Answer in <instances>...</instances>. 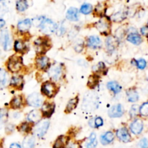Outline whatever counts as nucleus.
<instances>
[{"mask_svg":"<svg viewBox=\"0 0 148 148\" xmlns=\"http://www.w3.org/2000/svg\"><path fill=\"white\" fill-rule=\"evenodd\" d=\"M130 131L132 134H135V135H139L142 133L144 129V124L143 121L140 119H137L134 120L130 124Z\"/></svg>","mask_w":148,"mask_h":148,"instance_id":"10","label":"nucleus"},{"mask_svg":"<svg viewBox=\"0 0 148 148\" xmlns=\"http://www.w3.org/2000/svg\"><path fill=\"white\" fill-rule=\"evenodd\" d=\"M54 110L55 104L53 103H44L41 108L42 115L44 117L49 118V117L51 116V115L54 112Z\"/></svg>","mask_w":148,"mask_h":148,"instance_id":"15","label":"nucleus"},{"mask_svg":"<svg viewBox=\"0 0 148 148\" xmlns=\"http://www.w3.org/2000/svg\"><path fill=\"white\" fill-rule=\"evenodd\" d=\"M14 130V126L12 124H9L8 126H7L6 127V132H7V134H10V133L12 132Z\"/></svg>","mask_w":148,"mask_h":148,"instance_id":"50","label":"nucleus"},{"mask_svg":"<svg viewBox=\"0 0 148 148\" xmlns=\"http://www.w3.org/2000/svg\"><path fill=\"white\" fill-rule=\"evenodd\" d=\"M136 66L140 69H145L147 66V62L144 59H140L136 61Z\"/></svg>","mask_w":148,"mask_h":148,"instance_id":"43","label":"nucleus"},{"mask_svg":"<svg viewBox=\"0 0 148 148\" xmlns=\"http://www.w3.org/2000/svg\"><path fill=\"white\" fill-rule=\"evenodd\" d=\"M14 49L17 53H23L26 50V45L23 40H17L14 42Z\"/></svg>","mask_w":148,"mask_h":148,"instance_id":"31","label":"nucleus"},{"mask_svg":"<svg viewBox=\"0 0 148 148\" xmlns=\"http://www.w3.org/2000/svg\"><path fill=\"white\" fill-rule=\"evenodd\" d=\"M124 114V107L120 103L113 106L109 108L108 111V114L111 118H119L121 117Z\"/></svg>","mask_w":148,"mask_h":148,"instance_id":"9","label":"nucleus"},{"mask_svg":"<svg viewBox=\"0 0 148 148\" xmlns=\"http://www.w3.org/2000/svg\"><path fill=\"white\" fill-rule=\"evenodd\" d=\"M69 142L68 136H60L56 139L53 145V148H66Z\"/></svg>","mask_w":148,"mask_h":148,"instance_id":"17","label":"nucleus"},{"mask_svg":"<svg viewBox=\"0 0 148 148\" xmlns=\"http://www.w3.org/2000/svg\"><path fill=\"white\" fill-rule=\"evenodd\" d=\"M0 44L4 51L10 50L11 48V38L8 30L4 29L0 35Z\"/></svg>","mask_w":148,"mask_h":148,"instance_id":"7","label":"nucleus"},{"mask_svg":"<svg viewBox=\"0 0 148 148\" xmlns=\"http://www.w3.org/2000/svg\"><path fill=\"white\" fill-rule=\"evenodd\" d=\"M7 11H8V8H7V6L6 5L5 2L0 1V17L4 15Z\"/></svg>","mask_w":148,"mask_h":148,"instance_id":"44","label":"nucleus"},{"mask_svg":"<svg viewBox=\"0 0 148 148\" xmlns=\"http://www.w3.org/2000/svg\"><path fill=\"white\" fill-rule=\"evenodd\" d=\"M27 103L30 106L38 108L42 105L43 98L40 94L38 93V92H33L28 95V97L27 98Z\"/></svg>","mask_w":148,"mask_h":148,"instance_id":"8","label":"nucleus"},{"mask_svg":"<svg viewBox=\"0 0 148 148\" xmlns=\"http://www.w3.org/2000/svg\"><path fill=\"white\" fill-rule=\"evenodd\" d=\"M127 100L130 103H135L139 100V94L134 88H130L127 90Z\"/></svg>","mask_w":148,"mask_h":148,"instance_id":"25","label":"nucleus"},{"mask_svg":"<svg viewBox=\"0 0 148 148\" xmlns=\"http://www.w3.org/2000/svg\"><path fill=\"white\" fill-rule=\"evenodd\" d=\"M41 92L49 98H51L57 93V88L54 82L46 81L42 85Z\"/></svg>","mask_w":148,"mask_h":148,"instance_id":"5","label":"nucleus"},{"mask_svg":"<svg viewBox=\"0 0 148 148\" xmlns=\"http://www.w3.org/2000/svg\"><path fill=\"white\" fill-rule=\"evenodd\" d=\"M31 20L30 19H25V20L20 21L17 24V29L19 31L24 33V32L27 31L31 27Z\"/></svg>","mask_w":148,"mask_h":148,"instance_id":"23","label":"nucleus"},{"mask_svg":"<svg viewBox=\"0 0 148 148\" xmlns=\"http://www.w3.org/2000/svg\"><path fill=\"white\" fill-rule=\"evenodd\" d=\"M23 148H34L35 147V139L33 136L28 135L24 139L23 142Z\"/></svg>","mask_w":148,"mask_h":148,"instance_id":"28","label":"nucleus"},{"mask_svg":"<svg viewBox=\"0 0 148 148\" xmlns=\"http://www.w3.org/2000/svg\"><path fill=\"white\" fill-rule=\"evenodd\" d=\"M49 125H50V122L48 120L39 121L34 129V134L36 137L41 138L45 135L46 132L49 130Z\"/></svg>","mask_w":148,"mask_h":148,"instance_id":"6","label":"nucleus"},{"mask_svg":"<svg viewBox=\"0 0 148 148\" xmlns=\"http://www.w3.org/2000/svg\"><path fill=\"white\" fill-rule=\"evenodd\" d=\"M106 5L104 3L100 2L96 5L95 8V14L99 17H103V14L106 12Z\"/></svg>","mask_w":148,"mask_h":148,"instance_id":"35","label":"nucleus"},{"mask_svg":"<svg viewBox=\"0 0 148 148\" xmlns=\"http://www.w3.org/2000/svg\"><path fill=\"white\" fill-rule=\"evenodd\" d=\"M116 137L123 143H130L132 140L131 134L126 127H121L116 131Z\"/></svg>","mask_w":148,"mask_h":148,"instance_id":"11","label":"nucleus"},{"mask_svg":"<svg viewBox=\"0 0 148 148\" xmlns=\"http://www.w3.org/2000/svg\"><path fill=\"white\" fill-rule=\"evenodd\" d=\"M139 109H140V107L137 105H133L132 106L131 109L130 111V116L131 118H134V117L137 116L138 115L139 113Z\"/></svg>","mask_w":148,"mask_h":148,"instance_id":"42","label":"nucleus"},{"mask_svg":"<svg viewBox=\"0 0 148 148\" xmlns=\"http://www.w3.org/2000/svg\"><path fill=\"white\" fill-rule=\"evenodd\" d=\"M107 88L112 91L114 94H118L121 92V86L116 81H110L107 83Z\"/></svg>","mask_w":148,"mask_h":148,"instance_id":"26","label":"nucleus"},{"mask_svg":"<svg viewBox=\"0 0 148 148\" xmlns=\"http://www.w3.org/2000/svg\"><path fill=\"white\" fill-rule=\"evenodd\" d=\"M63 73V69L61 65H53L49 68V74L51 78L54 80H58L61 78Z\"/></svg>","mask_w":148,"mask_h":148,"instance_id":"13","label":"nucleus"},{"mask_svg":"<svg viewBox=\"0 0 148 148\" xmlns=\"http://www.w3.org/2000/svg\"><path fill=\"white\" fill-rule=\"evenodd\" d=\"M140 33H141V34L143 36L148 38V25H145L144 27H141V29H140Z\"/></svg>","mask_w":148,"mask_h":148,"instance_id":"48","label":"nucleus"},{"mask_svg":"<svg viewBox=\"0 0 148 148\" xmlns=\"http://www.w3.org/2000/svg\"><path fill=\"white\" fill-rule=\"evenodd\" d=\"M69 148H81V145L79 142H72L69 144Z\"/></svg>","mask_w":148,"mask_h":148,"instance_id":"49","label":"nucleus"},{"mask_svg":"<svg viewBox=\"0 0 148 148\" xmlns=\"http://www.w3.org/2000/svg\"><path fill=\"white\" fill-rule=\"evenodd\" d=\"M0 54H1V51H0Z\"/></svg>","mask_w":148,"mask_h":148,"instance_id":"54","label":"nucleus"},{"mask_svg":"<svg viewBox=\"0 0 148 148\" xmlns=\"http://www.w3.org/2000/svg\"><path fill=\"white\" fill-rule=\"evenodd\" d=\"M23 66V59L20 56L13 55L7 62V67L11 72H17Z\"/></svg>","mask_w":148,"mask_h":148,"instance_id":"2","label":"nucleus"},{"mask_svg":"<svg viewBox=\"0 0 148 148\" xmlns=\"http://www.w3.org/2000/svg\"><path fill=\"white\" fill-rule=\"evenodd\" d=\"M35 46L37 53H44L45 51L47 50V47L49 46L48 40L45 38H39L35 41Z\"/></svg>","mask_w":148,"mask_h":148,"instance_id":"14","label":"nucleus"},{"mask_svg":"<svg viewBox=\"0 0 148 148\" xmlns=\"http://www.w3.org/2000/svg\"><path fill=\"white\" fill-rule=\"evenodd\" d=\"M78 102H79V98H78V97H75V98H72V99L69 100V102L67 103L66 108H65V112H66V114L72 112V111L77 107Z\"/></svg>","mask_w":148,"mask_h":148,"instance_id":"27","label":"nucleus"},{"mask_svg":"<svg viewBox=\"0 0 148 148\" xmlns=\"http://www.w3.org/2000/svg\"><path fill=\"white\" fill-rule=\"evenodd\" d=\"M27 8H28V3L27 1L20 0L16 2V9L18 12H23L25 11Z\"/></svg>","mask_w":148,"mask_h":148,"instance_id":"37","label":"nucleus"},{"mask_svg":"<svg viewBox=\"0 0 148 148\" xmlns=\"http://www.w3.org/2000/svg\"><path fill=\"white\" fill-rule=\"evenodd\" d=\"M8 118V111L5 108L0 109V129L3 127Z\"/></svg>","mask_w":148,"mask_h":148,"instance_id":"36","label":"nucleus"},{"mask_svg":"<svg viewBox=\"0 0 148 148\" xmlns=\"http://www.w3.org/2000/svg\"><path fill=\"white\" fill-rule=\"evenodd\" d=\"M137 148H148V140L146 138H143L139 142Z\"/></svg>","mask_w":148,"mask_h":148,"instance_id":"46","label":"nucleus"},{"mask_svg":"<svg viewBox=\"0 0 148 148\" xmlns=\"http://www.w3.org/2000/svg\"><path fill=\"white\" fill-rule=\"evenodd\" d=\"M36 64L38 69L43 71H46L47 69H49L51 66L49 59L44 56L38 57L36 60Z\"/></svg>","mask_w":148,"mask_h":148,"instance_id":"12","label":"nucleus"},{"mask_svg":"<svg viewBox=\"0 0 148 148\" xmlns=\"http://www.w3.org/2000/svg\"><path fill=\"white\" fill-rule=\"evenodd\" d=\"M39 27H40V30L43 31V33L47 35L54 33L55 31L57 30V25L53 23L50 19L46 18V17H43Z\"/></svg>","mask_w":148,"mask_h":148,"instance_id":"4","label":"nucleus"},{"mask_svg":"<svg viewBox=\"0 0 148 148\" xmlns=\"http://www.w3.org/2000/svg\"><path fill=\"white\" fill-rule=\"evenodd\" d=\"M10 86L12 88H17V89L21 90L23 88V78L20 75H15L13 76L10 79Z\"/></svg>","mask_w":148,"mask_h":148,"instance_id":"19","label":"nucleus"},{"mask_svg":"<svg viewBox=\"0 0 148 148\" xmlns=\"http://www.w3.org/2000/svg\"><path fill=\"white\" fill-rule=\"evenodd\" d=\"M17 130H18V131L20 132L28 134L30 132V130H31V127H30L29 123L23 122L22 123L20 126L17 127Z\"/></svg>","mask_w":148,"mask_h":148,"instance_id":"40","label":"nucleus"},{"mask_svg":"<svg viewBox=\"0 0 148 148\" xmlns=\"http://www.w3.org/2000/svg\"><path fill=\"white\" fill-rule=\"evenodd\" d=\"M10 148H22L20 145H19L18 143H12L10 145Z\"/></svg>","mask_w":148,"mask_h":148,"instance_id":"51","label":"nucleus"},{"mask_svg":"<svg viewBox=\"0 0 148 148\" xmlns=\"http://www.w3.org/2000/svg\"><path fill=\"white\" fill-rule=\"evenodd\" d=\"M89 125L92 128H99L103 125V120L101 117L98 116L93 119H91L89 121Z\"/></svg>","mask_w":148,"mask_h":148,"instance_id":"32","label":"nucleus"},{"mask_svg":"<svg viewBox=\"0 0 148 148\" xmlns=\"http://www.w3.org/2000/svg\"><path fill=\"white\" fill-rule=\"evenodd\" d=\"M126 16H127V12L119 11L114 14V15L112 16V19L114 22H121L126 18Z\"/></svg>","mask_w":148,"mask_h":148,"instance_id":"39","label":"nucleus"},{"mask_svg":"<svg viewBox=\"0 0 148 148\" xmlns=\"http://www.w3.org/2000/svg\"><path fill=\"white\" fill-rule=\"evenodd\" d=\"M98 145L96 134L94 132L91 133L88 138V143H86V148H95Z\"/></svg>","mask_w":148,"mask_h":148,"instance_id":"29","label":"nucleus"},{"mask_svg":"<svg viewBox=\"0 0 148 148\" xmlns=\"http://www.w3.org/2000/svg\"><path fill=\"white\" fill-rule=\"evenodd\" d=\"M66 17L70 21H78L79 19V11L75 7H70L66 12Z\"/></svg>","mask_w":148,"mask_h":148,"instance_id":"18","label":"nucleus"},{"mask_svg":"<svg viewBox=\"0 0 148 148\" xmlns=\"http://www.w3.org/2000/svg\"><path fill=\"white\" fill-rule=\"evenodd\" d=\"M116 46V40H115V38L114 37L109 36L106 39V46L108 51H114Z\"/></svg>","mask_w":148,"mask_h":148,"instance_id":"30","label":"nucleus"},{"mask_svg":"<svg viewBox=\"0 0 148 148\" xmlns=\"http://www.w3.org/2000/svg\"><path fill=\"white\" fill-rule=\"evenodd\" d=\"M100 140H101V144L103 145L111 144L114 140V134L113 133V132L108 131L106 132L105 134H102L101 136Z\"/></svg>","mask_w":148,"mask_h":148,"instance_id":"22","label":"nucleus"},{"mask_svg":"<svg viewBox=\"0 0 148 148\" xmlns=\"http://www.w3.org/2000/svg\"><path fill=\"white\" fill-rule=\"evenodd\" d=\"M102 42L101 38L97 36H91L87 39V46L90 49H96L101 46Z\"/></svg>","mask_w":148,"mask_h":148,"instance_id":"16","label":"nucleus"},{"mask_svg":"<svg viewBox=\"0 0 148 148\" xmlns=\"http://www.w3.org/2000/svg\"><path fill=\"white\" fill-rule=\"evenodd\" d=\"M41 112L38 110H33L27 116V119L30 123H36L41 119Z\"/></svg>","mask_w":148,"mask_h":148,"instance_id":"21","label":"nucleus"},{"mask_svg":"<svg viewBox=\"0 0 148 148\" xmlns=\"http://www.w3.org/2000/svg\"><path fill=\"white\" fill-rule=\"evenodd\" d=\"M95 26L104 36H108L111 31V23L108 17H102L95 23Z\"/></svg>","mask_w":148,"mask_h":148,"instance_id":"3","label":"nucleus"},{"mask_svg":"<svg viewBox=\"0 0 148 148\" xmlns=\"http://www.w3.org/2000/svg\"><path fill=\"white\" fill-rule=\"evenodd\" d=\"M98 104L99 101L98 95L94 92H88L84 96L82 108L83 111L90 112L98 108Z\"/></svg>","mask_w":148,"mask_h":148,"instance_id":"1","label":"nucleus"},{"mask_svg":"<svg viewBox=\"0 0 148 148\" xmlns=\"http://www.w3.org/2000/svg\"><path fill=\"white\" fill-rule=\"evenodd\" d=\"M106 68L105 64H104L103 62H99L97 65H95L93 67V69L96 72H100V71H103L104 69Z\"/></svg>","mask_w":148,"mask_h":148,"instance_id":"47","label":"nucleus"},{"mask_svg":"<svg viewBox=\"0 0 148 148\" xmlns=\"http://www.w3.org/2000/svg\"><path fill=\"white\" fill-rule=\"evenodd\" d=\"M10 108L12 109H18L20 108L23 106V96L21 95H16L10 103Z\"/></svg>","mask_w":148,"mask_h":148,"instance_id":"24","label":"nucleus"},{"mask_svg":"<svg viewBox=\"0 0 148 148\" xmlns=\"http://www.w3.org/2000/svg\"><path fill=\"white\" fill-rule=\"evenodd\" d=\"M8 81V75L4 69H0V88H2L7 85Z\"/></svg>","mask_w":148,"mask_h":148,"instance_id":"34","label":"nucleus"},{"mask_svg":"<svg viewBox=\"0 0 148 148\" xmlns=\"http://www.w3.org/2000/svg\"><path fill=\"white\" fill-rule=\"evenodd\" d=\"M84 49V42L82 40H78L75 46V51L77 53H80Z\"/></svg>","mask_w":148,"mask_h":148,"instance_id":"45","label":"nucleus"},{"mask_svg":"<svg viewBox=\"0 0 148 148\" xmlns=\"http://www.w3.org/2000/svg\"><path fill=\"white\" fill-rule=\"evenodd\" d=\"M98 80H99V77L97 75H92L90 76L88 81V86L91 89H93L98 85Z\"/></svg>","mask_w":148,"mask_h":148,"instance_id":"33","label":"nucleus"},{"mask_svg":"<svg viewBox=\"0 0 148 148\" xmlns=\"http://www.w3.org/2000/svg\"><path fill=\"white\" fill-rule=\"evenodd\" d=\"M92 4L89 3H85L82 4L80 7L79 12L84 14H89L92 12Z\"/></svg>","mask_w":148,"mask_h":148,"instance_id":"38","label":"nucleus"},{"mask_svg":"<svg viewBox=\"0 0 148 148\" xmlns=\"http://www.w3.org/2000/svg\"><path fill=\"white\" fill-rule=\"evenodd\" d=\"M127 40L132 44L137 45V46L143 43V38L137 33H130L127 36Z\"/></svg>","mask_w":148,"mask_h":148,"instance_id":"20","label":"nucleus"},{"mask_svg":"<svg viewBox=\"0 0 148 148\" xmlns=\"http://www.w3.org/2000/svg\"><path fill=\"white\" fill-rule=\"evenodd\" d=\"M4 25H5V21L3 19L0 18V29L2 28L4 26Z\"/></svg>","mask_w":148,"mask_h":148,"instance_id":"52","label":"nucleus"},{"mask_svg":"<svg viewBox=\"0 0 148 148\" xmlns=\"http://www.w3.org/2000/svg\"><path fill=\"white\" fill-rule=\"evenodd\" d=\"M139 113H140V114L142 116H148V101L143 103L142 104L141 106L140 107V109H139Z\"/></svg>","mask_w":148,"mask_h":148,"instance_id":"41","label":"nucleus"},{"mask_svg":"<svg viewBox=\"0 0 148 148\" xmlns=\"http://www.w3.org/2000/svg\"><path fill=\"white\" fill-rule=\"evenodd\" d=\"M0 148H3V145H2V143L0 142Z\"/></svg>","mask_w":148,"mask_h":148,"instance_id":"53","label":"nucleus"}]
</instances>
